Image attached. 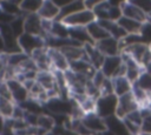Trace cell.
Here are the masks:
<instances>
[{"mask_svg": "<svg viewBox=\"0 0 151 135\" xmlns=\"http://www.w3.org/2000/svg\"><path fill=\"white\" fill-rule=\"evenodd\" d=\"M45 113L50 115H67L71 116L73 110V100H66L61 97L50 99L45 104Z\"/></svg>", "mask_w": 151, "mask_h": 135, "instance_id": "6da1fadb", "label": "cell"}, {"mask_svg": "<svg viewBox=\"0 0 151 135\" xmlns=\"http://www.w3.org/2000/svg\"><path fill=\"white\" fill-rule=\"evenodd\" d=\"M100 70L109 79H112L116 76H125V73H126V68L120 55L105 56V60L103 62Z\"/></svg>", "mask_w": 151, "mask_h": 135, "instance_id": "7a4b0ae2", "label": "cell"}, {"mask_svg": "<svg viewBox=\"0 0 151 135\" xmlns=\"http://www.w3.org/2000/svg\"><path fill=\"white\" fill-rule=\"evenodd\" d=\"M117 104H118V96L116 94L99 96L97 99L96 113L103 119L113 116V115H116Z\"/></svg>", "mask_w": 151, "mask_h": 135, "instance_id": "3957f363", "label": "cell"}, {"mask_svg": "<svg viewBox=\"0 0 151 135\" xmlns=\"http://www.w3.org/2000/svg\"><path fill=\"white\" fill-rule=\"evenodd\" d=\"M96 20H97V18H96L94 12L85 8L83 11H79V12L72 14V15L66 16L61 21L67 27H86Z\"/></svg>", "mask_w": 151, "mask_h": 135, "instance_id": "277c9868", "label": "cell"}, {"mask_svg": "<svg viewBox=\"0 0 151 135\" xmlns=\"http://www.w3.org/2000/svg\"><path fill=\"white\" fill-rule=\"evenodd\" d=\"M97 20H110V21H118L123 14L122 9L118 6L111 5L109 1H105L100 5H98L93 9Z\"/></svg>", "mask_w": 151, "mask_h": 135, "instance_id": "5b68a950", "label": "cell"}, {"mask_svg": "<svg viewBox=\"0 0 151 135\" xmlns=\"http://www.w3.org/2000/svg\"><path fill=\"white\" fill-rule=\"evenodd\" d=\"M18 42L21 48V52H24L28 55H31V53L33 50L46 46L45 39L42 36L33 35V34H28V33H24L22 35H20L18 38Z\"/></svg>", "mask_w": 151, "mask_h": 135, "instance_id": "8992f818", "label": "cell"}, {"mask_svg": "<svg viewBox=\"0 0 151 135\" xmlns=\"http://www.w3.org/2000/svg\"><path fill=\"white\" fill-rule=\"evenodd\" d=\"M0 35L5 45V53L14 54L21 52V48L18 42V38L12 32V28L7 23H0Z\"/></svg>", "mask_w": 151, "mask_h": 135, "instance_id": "52a82bcc", "label": "cell"}, {"mask_svg": "<svg viewBox=\"0 0 151 135\" xmlns=\"http://www.w3.org/2000/svg\"><path fill=\"white\" fill-rule=\"evenodd\" d=\"M120 56H122V60H123V62L125 65V68H126L125 76L133 85L138 80V77L140 76V74L145 70V68L142 65H139L134 59H132L127 53L122 52L120 53Z\"/></svg>", "mask_w": 151, "mask_h": 135, "instance_id": "ba28073f", "label": "cell"}, {"mask_svg": "<svg viewBox=\"0 0 151 135\" xmlns=\"http://www.w3.org/2000/svg\"><path fill=\"white\" fill-rule=\"evenodd\" d=\"M137 109H139V106L136 102L132 93H127V94L118 97L116 116H118L119 119H124L130 113H132V112H134Z\"/></svg>", "mask_w": 151, "mask_h": 135, "instance_id": "9c48e42d", "label": "cell"}, {"mask_svg": "<svg viewBox=\"0 0 151 135\" xmlns=\"http://www.w3.org/2000/svg\"><path fill=\"white\" fill-rule=\"evenodd\" d=\"M123 16L133 19L136 21H139L142 23H145L149 21V14H146L142 8H139L137 5H134L132 1H126L120 6Z\"/></svg>", "mask_w": 151, "mask_h": 135, "instance_id": "30bf717a", "label": "cell"}, {"mask_svg": "<svg viewBox=\"0 0 151 135\" xmlns=\"http://www.w3.org/2000/svg\"><path fill=\"white\" fill-rule=\"evenodd\" d=\"M6 82L8 85L12 99H13L15 104H21L27 99H29V93H28V90L26 89V87L24 86L22 82L18 81L17 79H11V80H8Z\"/></svg>", "mask_w": 151, "mask_h": 135, "instance_id": "8fae6325", "label": "cell"}, {"mask_svg": "<svg viewBox=\"0 0 151 135\" xmlns=\"http://www.w3.org/2000/svg\"><path fill=\"white\" fill-rule=\"evenodd\" d=\"M47 53H48V58H50L52 72L53 70L66 72V70L70 69V62L65 58V55L60 52V49L47 47Z\"/></svg>", "mask_w": 151, "mask_h": 135, "instance_id": "7c38bea8", "label": "cell"}, {"mask_svg": "<svg viewBox=\"0 0 151 135\" xmlns=\"http://www.w3.org/2000/svg\"><path fill=\"white\" fill-rule=\"evenodd\" d=\"M81 122L84 123V126L94 135L98 133H101L104 130H106V123L105 120L103 117H100L97 113H90V114H85L84 117L81 119Z\"/></svg>", "mask_w": 151, "mask_h": 135, "instance_id": "4fadbf2b", "label": "cell"}, {"mask_svg": "<svg viewBox=\"0 0 151 135\" xmlns=\"http://www.w3.org/2000/svg\"><path fill=\"white\" fill-rule=\"evenodd\" d=\"M24 28H25V33L39 35L45 39V33H44L42 25H41V18L38 15V13H32V14L25 15Z\"/></svg>", "mask_w": 151, "mask_h": 135, "instance_id": "5bb4252c", "label": "cell"}, {"mask_svg": "<svg viewBox=\"0 0 151 135\" xmlns=\"http://www.w3.org/2000/svg\"><path fill=\"white\" fill-rule=\"evenodd\" d=\"M96 47L103 53L105 56H114V55H120V47H119V40L114 38H106L104 40H100L98 42H94Z\"/></svg>", "mask_w": 151, "mask_h": 135, "instance_id": "9a60e30c", "label": "cell"}, {"mask_svg": "<svg viewBox=\"0 0 151 135\" xmlns=\"http://www.w3.org/2000/svg\"><path fill=\"white\" fill-rule=\"evenodd\" d=\"M29 56L35 62L39 70H52L48 53H47V46L33 50Z\"/></svg>", "mask_w": 151, "mask_h": 135, "instance_id": "2e32d148", "label": "cell"}, {"mask_svg": "<svg viewBox=\"0 0 151 135\" xmlns=\"http://www.w3.org/2000/svg\"><path fill=\"white\" fill-rule=\"evenodd\" d=\"M70 69L77 74L86 76L87 79H92V76L97 72V69L86 59H80V60H76V61L70 62Z\"/></svg>", "mask_w": 151, "mask_h": 135, "instance_id": "e0dca14e", "label": "cell"}, {"mask_svg": "<svg viewBox=\"0 0 151 135\" xmlns=\"http://www.w3.org/2000/svg\"><path fill=\"white\" fill-rule=\"evenodd\" d=\"M84 49H85V53H86V56H87V60L88 62L98 70L101 68L103 66V62L105 60V55L103 53H100V50L96 47L94 43H87L84 46Z\"/></svg>", "mask_w": 151, "mask_h": 135, "instance_id": "ac0fdd59", "label": "cell"}, {"mask_svg": "<svg viewBox=\"0 0 151 135\" xmlns=\"http://www.w3.org/2000/svg\"><path fill=\"white\" fill-rule=\"evenodd\" d=\"M60 13V8L52 0H44L38 15L44 20H57Z\"/></svg>", "mask_w": 151, "mask_h": 135, "instance_id": "d6986e66", "label": "cell"}, {"mask_svg": "<svg viewBox=\"0 0 151 135\" xmlns=\"http://www.w3.org/2000/svg\"><path fill=\"white\" fill-rule=\"evenodd\" d=\"M104 120L106 123V128L110 131H112L114 135H131V133L126 128L123 119H119L118 116L113 115V116L106 117Z\"/></svg>", "mask_w": 151, "mask_h": 135, "instance_id": "ffe728a7", "label": "cell"}, {"mask_svg": "<svg viewBox=\"0 0 151 135\" xmlns=\"http://www.w3.org/2000/svg\"><path fill=\"white\" fill-rule=\"evenodd\" d=\"M98 22L104 27V29L110 34L111 38H114L117 40L124 39L127 33L120 27L118 21H110V20H98Z\"/></svg>", "mask_w": 151, "mask_h": 135, "instance_id": "44dd1931", "label": "cell"}, {"mask_svg": "<svg viewBox=\"0 0 151 135\" xmlns=\"http://www.w3.org/2000/svg\"><path fill=\"white\" fill-rule=\"evenodd\" d=\"M35 81L45 90H50V89H53L57 87L55 75H54V72H52V70H39L37 73Z\"/></svg>", "mask_w": 151, "mask_h": 135, "instance_id": "7402d4cb", "label": "cell"}, {"mask_svg": "<svg viewBox=\"0 0 151 135\" xmlns=\"http://www.w3.org/2000/svg\"><path fill=\"white\" fill-rule=\"evenodd\" d=\"M68 36L83 46L87 43H94L86 27H68Z\"/></svg>", "mask_w": 151, "mask_h": 135, "instance_id": "603a6c76", "label": "cell"}, {"mask_svg": "<svg viewBox=\"0 0 151 135\" xmlns=\"http://www.w3.org/2000/svg\"><path fill=\"white\" fill-rule=\"evenodd\" d=\"M112 85H113V93L119 97L127 93H131L132 90V83L127 80L126 76H116L112 77Z\"/></svg>", "mask_w": 151, "mask_h": 135, "instance_id": "cb8c5ba5", "label": "cell"}, {"mask_svg": "<svg viewBox=\"0 0 151 135\" xmlns=\"http://www.w3.org/2000/svg\"><path fill=\"white\" fill-rule=\"evenodd\" d=\"M123 52H124V53H127L132 59H134L139 65H142L144 56H145L146 53L149 52V45H146V43H136V45H131V46H127Z\"/></svg>", "mask_w": 151, "mask_h": 135, "instance_id": "d4e9b609", "label": "cell"}, {"mask_svg": "<svg viewBox=\"0 0 151 135\" xmlns=\"http://www.w3.org/2000/svg\"><path fill=\"white\" fill-rule=\"evenodd\" d=\"M60 52L65 55V58L68 60V62L80 60V59H86V53L84 49V46H66L60 49Z\"/></svg>", "mask_w": 151, "mask_h": 135, "instance_id": "484cf974", "label": "cell"}, {"mask_svg": "<svg viewBox=\"0 0 151 135\" xmlns=\"http://www.w3.org/2000/svg\"><path fill=\"white\" fill-rule=\"evenodd\" d=\"M86 29H87L91 39L93 40V42H98V41L104 40L110 36V34L104 29V27L98 22V20H96V21L91 22L88 26H86Z\"/></svg>", "mask_w": 151, "mask_h": 135, "instance_id": "4316f807", "label": "cell"}, {"mask_svg": "<svg viewBox=\"0 0 151 135\" xmlns=\"http://www.w3.org/2000/svg\"><path fill=\"white\" fill-rule=\"evenodd\" d=\"M118 23L127 34H139L142 31V27L144 25L139 21H136V20L126 18V16H122L118 20Z\"/></svg>", "mask_w": 151, "mask_h": 135, "instance_id": "83f0119b", "label": "cell"}, {"mask_svg": "<svg viewBox=\"0 0 151 135\" xmlns=\"http://www.w3.org/2000/svg\"><path fill=\"white\" fill-rule=\"evenodd\" d=\"M83 9H85L84 1H81V0H76V1L71 2V4H68L67 6L60 8V13H59V16H58L57 20H60V21H61V20L65 19L66 16L72 15V14L77 13V12H79V11H83Z\"/></svg>", "mask_w": 151, "mask_h": 135, "instance_id": "f1b7e54d", "label": "cell"}, {"mask_svg": "<svg viewBox=\"0 0 151 135\" xmlns=\"http://www.w3.org/2000/svg\"><path fill=\"white\" fill-rule=\"evenodd\" d=\"M47 35L55 38H70L68 36V27L60 20H53L51 29Z\"/></svg>", "mask_w": 151, "mask_h": 135, "instance_id": "f546056e", "label": "cell"}, {"mask_svg": "<svg viewBox=\"0 0 151 135\" xmlns=\"http://www.w3.org/2000/svg\"><path fill=\"white\" fill-rule=\"evenodd\" d=\"M42 2H44V0H22L20 4V9L24 15L38 13Z\"/></svg>", "mask_w": 151, "mask_h": 135, "instance_id": "4dcf8cb0", "label": "cell"}, {"mask_svg": "<svg viewBox=\"0 0 151 135\" xmlns=\"http://www.w3.org/2000/svg\"><path fill=\"white\" fill-rule=\"evenodd\" d=\"M54 126H55V122H54V119H53L52 115L46 114V113L39 115V117H38V124H37L38 128H40L41 130H44L45 133H47V131H52V129H53Z\"/></svg>", "mask_w": 151, "mask_h": 135, "instance_id": "1f68e13d", "label": "cell"}, {"mask_svg": "<svg viewBox=\"0 0 151 135\" xmlns=\"http://www.w3.org/2000/svg\"><path fill=\"white\" fill-rule=\"evenodd\" d=\"M15 108V103L11 99L0 96V113L5 119H11Z\"/></svg>", "mask_w": 151, "mask_h": 135, "instance_id": "d6a6232c", "label": "cell"}, {"mask_svg": "<svg viewBox=\"0 0 151 135\" xmlns=\"http://www.w3.org/2000/svg\"><path fill=\"white\" fill-rule=\"evenodd\" d=\"M29 58L28 54L24 53V52H19V53H14V54H8V66L12 68H18L21 66V63L27 60Z\"/></svg>", "mask_w": 151, "mask_h": 135, "instance_id": "836d02e7", "label": "cell"}, {"mask_svg": "<svg viewBox=\"0 0 151 135\" xmlns=\"http://www.w3.org/2000/svg\"><path fill=\"white\" fill-rule=\"evenodd\" d=\"M0 9H2L4 12L8 13V14H12L14 16H20V15H24L21 9H20V6L15 5L14 2H12L11 0H6V1H2L0 2Z\"/></svg>", "mask_w": 151, "mask_h": 135, "instance_id": "e575fe53", "label": "cell"}, {"mask_svg": "<svg viewBox=\"0 0 151 135\" xmlns=\"http://www.w3.org/2000/svg\"><path fill=\"white\" fill-rule=\"evenodd\" d=\"M143 115L142 134H151V110L149 108H140Z\"/></svg>", "mask_w": 151, "mask_h": 135, "instance_id": "d590c367", "label": "cell"}, {"mask_svg": "<svg viewBox=\"0 0 151 135\" xmlns=\"http://www.w3.org/2000/svg\"><path fill=\"white\" fill-rule=\"evenodd\" d=\"M24 20H25V15H20V16H17L11 23V28H12V32L14 33V35L17 38H19L20 35H22L25 33V28H24Z\"/></svg>", "mask_w": 151, "mask_h": 135, "instance_id": "8d00e7d4", "label": "cell"}, {"mask_svg": "<svg viewBox=\"0 0 151 135\" xmlns=\"http://www.w3.org/2000/svg\"><path fill=\"white\" fill-rule=\"evenodd\" d=\"M133 85H137L138 87H140L147 92H151V74L147 73L146 70H144Z\"/></svg>", "mask_w": 151, "mask_h": 135, "instance_id": "74e56055", "label": "cell"}, {"mask_svg": "<svg viewBox=\"0 0 151 135\" xmlns=\"http://www.w3.org/2000/svg\"><path fill=\"white\" fill-rule=\"evenodd\" d=\"M139 34H140L144 43H146V45L151 43V22L150 21H147L143 25L142 31H140Z\"/></svg>", "mask_w": 151, "mask_h": 135, "instance_id": "f35d334b", "label": "cell"}, {"mask_svg": "<svg viewBox=\"0 0 151 135\" xmlns=\"http://www.w3.org/2000/svg\"><path fill=\"white\" fill-rule=\"evenodd\" d=\"M100 96H104V95H110V94H114L113 93V85H112V80L111 79H106L104 81V83L101 85L100 87Z\"/></svg>", "mask_w": 151, "mask_h": 135, "instance_id": "ab89813d", "label": "cell"}, {"mask_svg": "<svg viewBox=\"0 0 151 135\" xmlns=\"http://www.w3.org/2000/svg\"><path fill=\"white\" fill-rule=\"evenodd\" d=\"M139 8H142L146 14H151V0H130Z\"/></svg>", "mask_w": 151, "mask_h": 135, "instance_id": "60d3db41", "label": "cell"}, {"mask_svg": "<svg viewBox=\"0 0 151 135\" xmlns=\"http://www.w3.org/2000/svg\"><path fill=\"white\" fill-rule=\"evenodd\" d=\"M0 135H18L15 129L12 127V123H11V120L9 119H6V123H5V127L1 131Z\"/></svg>", "mask_w": 151, "mask_h": 135, "instance_id": "b9f144b4", "label": "cell"}, {"mask_svg": "<svg viewBox=\"0 0 151 135\" xmlns=\"http://www.w3.org/2000/svg\"><path fill=\"white\" fill-rule=\"evenodd\" d=\"M17 16L12 15V14H8L6 12H4L2 9H0V23H7L9 25Z\"/></svg>", "mask_w": 151, "mask_h": 135, "instance_id": "7bdbcfd3", "label": "cell"}, {"mask_svg": "<svg viewBox=\"0 0 151 135\" xmlns=\"http://www.w3.org/2000/svg\"><path fill=\"white\" fill-rule=\"evenodd\" d=\"M105 1H107V0H84V5H85V8L93 11L98 5H100Z\"/></svg>", "mask_w": 151, "mask_h": 135, "instance_id": "ee69618b", "label": "cell"}, {"mask_svg": "<svg viewBox=\"0 0 151 135\" xmlns=\"http://www.w3.org/2000/svg\"><path fill=\"white\" fill-rule=\"evenodd\" d=\"M59 8H63V7H65V6H67L68 4H71V2H73V1H76V0H52Z\"/></svg>", "mask_w": 151, "mask_h": 135, "instance_id": "f6af8a7d", "label": "cell"}, {"mask_svg": "<svg viewBox=\"0 0 151 135\" xmlns=\"http://www.w3.org/2000/svg\"><path fill=\"white\" fill-rule=\"evenodd\" d=\"M111 5H113V6H118V7H120L124 2H126V1H129V0H107Z\"/></svg>", "mask_w": 151, "mask_h": 135, "instance_id": "bcb514c9", "label": "cell"}, {"mask_svg": "<svg viewBox=\"0 0 151 135\" xmlns=\"http://www.w3.org/2000/svg\"><path fill=\"white\" fill-rule=\"evenodd\" d=\"M5 123H6V119L1 115V113H0V134H1V131H2V129H4V127H5Z\"/></svg>", "mask_w": 151, "mask_h": 135, "instance_id": "7dc6e473", "label": "cell"}, {"mask_svg": "<svg viewBox=\"0 0 151 135\" xmlns=\"http://www.w3.org/2000/svg\"><path fill=\"white\" fill-rule=\"evenodd\" d=\"M94 135H114V134L112 131H110L109 129H106V130H104L101 133H98V134H94Z\"/></svg>", "mask_w": 151, "mask_h": 135, "instance_id": "c3c4849f", "label": "cell"}, {"mask_svg": "<svg viewBox=\"0 0 151 135\" xmlns=\"http://www.w3.org/2000/svg\"><path fill=\"white\" fill-rule=\"evenodd\" d=\"M1 53H5V45H4V41H2V38L0 35V54Z\"/></svg>", "mask_w": 151, "mask_h": 135, "instance_id": "681fc988", "label": "cell"}, {"mask_svg": "<svg viewBox=\"0 0 151 135\" xmlns=\"http://www.w3.org/2000/svg\"><path fill=\"white\" fill-rule=\"evenodd\" d=\"M44 135H55V134H54L53 131H47V133H45Z\"/></svg>", "mask_w": 151, "mask_h": 135, "instance_id": "f907efd6", "label": "cell"}, {"mask_svg": "<svg viewBox=\"0 0 151 135\" xmlns=\"http://www.w3.org/2000/svg\"><path fill=\"white\" fill-rule=\"evenodd\" d=\"M147 108L151 110V99H150V102H149V106H147Z\"/></svg>", "mask_w": 151, "mask_h": 135, "instance_id": "816d5d0a", "label": "cell"}, {"mask_svg": "<svg viewBox=\"0 0 151 135\" xmlns=\"http://www.w3.org/2000/svg\"><path fill=\"white\" fill-rule=\"evenodd\" d=\"M149 49H150V52H151V43H149Z\"/></svg>", "mask_w": 151, "mask_h": 135, "instance_id": "f5cc1de1", "label": "cell"}, {"mask_svg": "<svg viewBox=\"0 0 151 135\" xmlns=\"http://www.w3.org/2000/svg\"><path fill=\"white\" fill-rule=\"evenodd\" d=\"M149 21H150V22H151V18H150V16H149Z\"/></svg>", "mask_w": 151, "mask_h": 135, "instance_id": "db71d44e", "label": "cell"}, {"mask_svg": "<svg viewBox=\"0 0 151 135\" xmlns=\"http://www.w3.org/2000/svg\"><path fill=\"white\" fill-rule=\"evenodd\" d=\"M142 135H151V134H142Z\"/></svg>", "mask_w": 151, "mask_h": 135, "instance_id": "11a10c76", "label": "cell"}, {"mask_svg": "<svg viewBox=\"0 0 151 135\" xmlns=\"http://www.w3.org/2000/svg\"><path fill=\"white\" fill-rule=\"evenodd\" d=\"M2 1H6V0H0V2H2Z\"/></svg>", "mask_w": 151, "mask_h": 135, "instance_id": "9f6ffc18", "label": "cell"}, {"mask_svg": "<svg viewBox=\"0 0 151 135\" xmlns=\"http://www.w3.org/2000/svg\"><path fill=\"white\" fill-rule=\"evenodd\" d=\"M149 16H150V18H151V14H150V15H149Z\"/></svg>", "mask_w": 151, "mask_h": 135, "instance_id": "6f0895ef", "label": "cell"}, {"mask_svg": "<svg viewBox=\"0 0 151 135\" xmlns=\"http://www.w3.org/2000/svg\"><path fill=\"white\" fill-rule=\"evenodd\" d=\"M81 1H84V0H81Z\"/></svg>", "mask_w": 151, "mask_h": 135, "instance_id": "680465c9", "label": "cell"}, {"mask_svg": "<svg viewBox=\"0 0 151 135\" xmlns=\"http://www.w3.org/2000/svg\"><path fill=\"white\" fill-rule=\"evenodd\" d=\"M140 135H142V134H140Z\"/></svg>", "mask_w": 151, "mask_h": 135, "instance_id": "91938a15", "label": "cell"}]
</instances>
